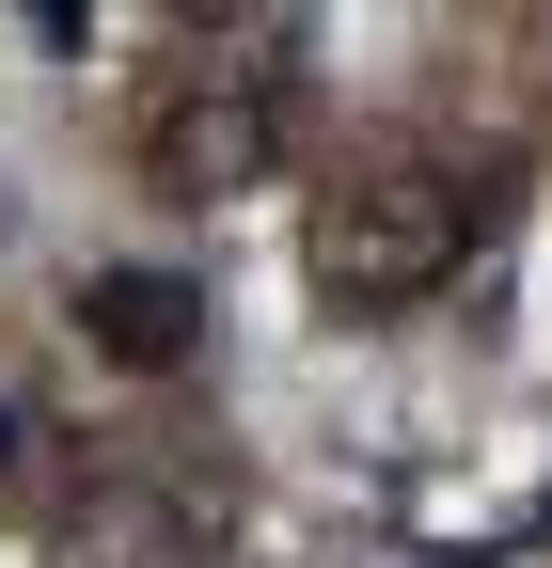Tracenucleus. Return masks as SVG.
<instances>
[{
	"label": "nucleus",
	"instance_id": "nucleus-3",
	"mask_svg": "<svg viewBox=\"0 0 552 568\" xmlns=\"http://www.w3.org/2000/svg\"><path fill=\"white\" fill-rule=\"evenodd\" d=\"M80 347L126 364V379L205 364V284H190V268H95V284H80Z\"/></svg>",
	"mask_w": 552,
	"mask_h": 568
},
{
	"label": "nucleus",
	"instance_id": "nucleus-4",
	"mask_svg": "<svg viewBox=\"0 0 552 568\" xmlns=\"http://www.w3.org/2000/svg\"><path fill=\"white\" fill-rule=\"evenodd\" d=\"M63 568H222V521H205L190 489L111 474V489H80V521H63Z\"/></svg>",
	"mask_w": 552,
	"mask_h": 568
},
{
	"label": "nucleus",
	"instance_id": "nucleus-1",
	"mask_svg": "<svg viewBox=\"0 0 552 568\" xmlns=\"http://www.w3.org/2000/svg\"><path fill=\"white\" fill-rule=\"evenodd\" d=\"M473 237H490V190H473V174L379 159V174H348V190L316 205L300 268H316L331 316H410V301H442V284L473 268Z\"/></svg>",
	"mask_w": 552,
	"mask_h": 568
},
{
	"label": "nucleus",
	"instance_id": "nucleus-2",
	"mask_svg": "<svg viewBox=\"0 0 552 568\" xmlns=\"http://www.w3.org/2000/svg\"><path fill=\"white\" fill-rule=\"evenodd\" d=\"M268 48H300L285 17L268 32H205L174 80H159V111H143V174L174 190V205H222V190H253L268 159H285V63Z\"/></svg>",
	"mask_w": 552,
	"mask_h": 568
},
{
	"label": "nucleus",
	"instance_id": "nucleus-5",
	"mask_svg": "<svg viewBox=\"0 0 552 568\" xmlns=\"http://www.w3.org/2000/svg\"><path fill=\"white\" fill-rule=\"evenodd\" d=\"M0 237H17V190H0Z\"/></svg>",
	"mask_w": 552,
	"mask_h": 568
}]
</instances>
